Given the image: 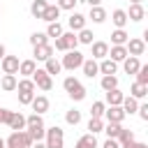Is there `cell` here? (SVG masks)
I'll return each instance as SVG.
<instances>
[{"instance_id":"1","label":"cell","mask_w":148,"mask_h":148,"mask_svg":"<svg viewBox=\"0 0 148 148\" xmlns=\"http://www.w3.org/2000/svg\"><path fill=\"white\" fill-rule=\"evenodd\" d=\"M35 141H32V136L28 134V132H23V130H18V132H12L9 136H7V141H5V146L7 148H30Z\"/></svg>"},{"instance_id":"2","label":"cell","mask_w":148,"mask_h":148,"mask_svg":"<svg viewBox=\"0 0 148 148\" xmlns=\"http://www.w3.org/2000/svg\"><path fill=\"white\" fill-rule=\"evenodd\" d=\"M62 88L69 92V97L72 99H76V102H81L83 97H86V88L79 83V79H74V76H67L65 81H62Z\"/></svg>"},{"instance_id":"3","label":"cell","mask_w":148,"mask_h":148,"mask_svg":"<svg viewBox=\"0 0 148 148\" xmlns=\"http://www.w3.org/2000/svg\"><path fill=\"white\" fill-rule=\"evenodd\" d=\"M44 136H46V148H62L65 143V134L58 125H53L51 130H44Z\"/></svg>"},{"instance_id":"4","label":"cell","mask_w":148,"mask_h":148,"mask_svg":"<svg viewBox=\"0 0 148 148\" xmlns=\"http://www.w3.org/2000/svg\"><path fill=\"white\" fill-rule=\"evenodd\" d=\"M65 69H69V72H74L76 67H81L83 65V53L81 51H76V49H72V51H67V56H62V62H60Z\"/></svg>"},{"instance_id":"5","label":"cell","mask_w":148,"mask_h":148,"mask_svg":"<svg viewBox=\"0 0 148 148\" xmlns=\"http://www.w3.org/2000/svg\"><path fill=\"white\" fill-rule=\"evenodd\" d=\"M32 81H35V86L42 88V90H51V88H53V79H51V74H46V72L39 69V67L32 72Z\"/></svg>"},{"instance_id":"6","label":"cell","mask_w":148,"mask_h":148,"mask_svg":"<svg viewBox=\"0 0 148 148\" xmlns=\"http://www.w3.org/2000/svg\"><path fill=\"white\" fill-rule=\"evenodd\" d=\"M0 67L5 74H18V58L16 56H5L0 60Z\"/></svg>"},{"instance_id":"7","label":"cell","mask_w":148,"mask_h":148,"mask_svg":"<svg viewBox=\"0 0 148 148\" xmlns=\"http://www.w3.org/2000/svg\"><path fill=\"white\" fill-rule=\"evenodd\" d=\"M127 56H143V51H146V42L143 39H127Z\"/></svg>"},{"instance_id":"8","label":"cell","mask_w":148,"mask_h":148,"mask_svg":"<svg viewBox=\"0 0 148 148\" xmlns=\"http://www.w3.org/2000/svg\"><path fill=\"white\" fill-rule=\"evenodd\" d=\"M104 116H106V123H123L125 111L120 106H109V109H104Z\"/></svg>"},{"instance_id":"9","label":"cell","mask_w":148,"mask_h":148,"mask_svg":"<svg viewBox=\"0 0 148 148\" xmlns=\"http://www.w3.org/2000/svg\"><path fill=\"white\" fill-rule=\"evenodd\" d=\"M49 58H53V46H51V44L35 46V60H42V62H46Z\"/></svg>"},{"instance_id":"10","label":"cell","mask_w":148,"mask_h":148,"mask_svg":"<svg viewBox=\"0 0 148 148\" xmlns=\"http://www.w3.org/2000/svg\"><path fill=\"white\" fill-rule=\"evenodd\" d=\"M58 16H60V7H58V5H46L44 14H42V21L53 23V21H58Z\"/></svg>"},{"instance_id":"11","label":"cell","mask_w":148,"mask_h":148,"mask_svg":"<svg viewBox=\"0 0 148 148\" xmlns=\"http://www.w3.org/2000/svg\"><path fill=\"white\" fill-rule=\"evenodd\" d=\"M139 67H141V62H139L136 56H127V58L123 60V69H125V74H136Z\"/></svg>"},{"instance_id":"12","label":"cell","mask_w":148,"mask_h":148,"mask_svg":"<svg viewBox=\"0 0 148 148\" xmlns=\"http://www.w3.org/2000/svg\"><path fill=\"white\" fill-rule=\"evenodd\" d=\"M30 104H32V111H35V113H39V116H42L44 111H49V99H46L44 95L32 97V102H30Z\"/></svg>"},{"instance_id":"13","label":"cell","mask_w":148,"mask_h":148,"mask_svg":"<svg viewBox=\"0 0 148 148\" xmlns=\"http://www.w3.org/2000/svg\"><path fill=\"white\" fill-rule=\"evenodd\" d=\"M9 130H14V132H18V130H25V116L23 113H12V118H9Z\"/></svg>"},{"instance_id":"14","label":"cell","mask_w":148,"mask_h":148,"mask_svg":"<svg viewBox=\"0 0 148 148\" xmlns=\"http://www.w3.org/2000/svg\"><path fill=\"white\" fill-rule=\"evenodd\" d=\"M90 46H92V58H97V60L106 58V53H109V44L106 42H92Z\"/></svg>"},{"instance_id":"15","label":"cell","mask_w":148,"mask_h":148,"mask_svg":"<svg viewBox=\"0 0 148 148\" xmlns=\"http://www.w3.org/2000/svg\"><path fill=\"white\" fill-rule=\"evenodd\" d=\"M106 56H109L111 60H116V62H123V60L127 58V49H125V46H118V44H113V46H111V51H109Z\"/></svg>"},{"instance_id":"16","label":"cell","mask_w":148,"mask_h":148,"mask_svg":"<svg viewBox=\"0 0 148 148\" xmlns=\"http://www.w3.org/2000/svg\"><path fill=\"white\" fill-rule=\"evenodd\" d=\"M125 14H127V18H132V21H143L146 9H143V5H130V12H125Z\"/></svg>"},{"instance_id":"17","label":"cell","mask_w":148,"mask_h":148,"mask_svg":"<svg viewBox=\"0 0 148 148\" xmlns=\"http://www.w3.org/2000/svg\"><path fill=\"white\" fill-rule=\"evenodd\" d=\"M67 23H69V28H72V30H81V28H86V16H83V14H79V12H74V14L67 18Z\"/></svg>"},{"instance_id":"18","label":"cell","mask_w":148,"mask_h":148,"mask_svg":"<svg viewBox=\"0 0 148 148\" xmlns=\"http://www.w3.org/2000/svg\"><path fill=\"white\" fill-rule=\"evenodd\" d=\"M97 67H99V72H102V74H116L118 62H116V60H111V58H102V62H99Z\"/></svg>"},{"instance_id":"19","label":"cell","mask_w":148,"mask_h":148,"mask_svg":"<svg viewBox=\"0 0 148 148\" xmlns=\"http://www.w3.org/2000/svg\"><path fill=\"white\" fill-rule=\"evenodd\" d=\"M120 109L125 111V116H127V113L132 116V113H134V111L139 109V102H136V99H134L132 95H130V97H123V102H120Z\"/></svg>"},{"instance_id":"20","label":"cell","mask_w":148,"mask_h":148,"mask_svg":"<svg viewBox=\"0 0 148 148\" xmlns=\"http://www.w3.org/2000/svg\"><path fill=\"white\" fill-rule=\"evenodd\" d=\"M74 148H97V139H95V134H83L79 141H76V146Z\"/></svg>"},{"instance_id":"21","label":"cell","mask_w":148,"mask_h":148,"mask_svg":"<svg viewBox=\"0 0 148 148\" xmlns=\"http://www.w3.org/2000/svg\"><path fill=\"white\" fill-rule=\"evenodd\" d=\"M81 69H83V74H86L88 79H92V76H97V72H99V67H97V62H95V58H92V60H83V65H81Z\"/></svg>"},{"instance_id":"22","label":"cell","mask_w":148,"mask_h":148,"mask_svg":"<svg viewBox=\"0 0 148 148\" xmlns=\"http://www.w3.org/2000/svg\"><path fill=\"white\" fill-rule=\"evenodd\" d=\"M123 97H125V95H123L118 88H113V90H106V102H109V106H120Z\"/></svg>"},{"instance_id":"23","label":"cell","mask_w":148,"mask_h":148,"mask_svg":"<svg viewBox=\"0 0 148 148\" xmlns=\"http://www.w3.org/2000/svg\"><path fill=\"white\" fill-rule=\"evenodd\" d=\"M25 127H28V130H44V120H42V116H39V113L28 116V118H25Z\"/></svg>"},{"instance_id":"24","label":"cell","mask_w":148,"mask_h":148,"mask_svg":"<svg viewBox=\"0 0 148 148\" xmlns=\"http://www.w3.org/2000/svg\"><path fill=\"white\" fill-rule=\"evenodd\" d=\"M88 18H92V23H104L106 21V9H102L99 5L97 7H90V16Z\"/></svg>"},{"instance_id":"25","label":"cell","mask_w":148,"mask_h":148,"mask_svg":"<svg viewBox=\"0 0 148 148\" xmlns=\"http://www.w3.org/2000/svg\"><path fill=\"white\" fill-rule=\"evenodd\" d=\"M127 39H130V35H127L123 28H118V30H113V32H111V42H113V44H118V46H125V44H127Z\"/></svg>"},{"instance_id":"26","label":"cell","mask_w":148,"mask_h":148,"mask_svg":"<svg viewBox=\"0 0 148 148\" xmlns=\"http://www.w3.org/2000/svg\"><path fill=\"white\" fill-rule=\"evenodd\" d=\"M35 69H37L35 60H21L18 62V74H23V76H32Z\"/></svg>"},{"instance_id":"27","label":"cell","mask_w":148,"mask_h":148,"mask_svg":"<svg viewBox=\"0 0 148 148\" xmlns=\"http://www.w3.org/2000/svg\"><path fill=\"white\" fill-rule=\"evenodd\" d=\"M46 0H35L32 5H30V14L35 16V18H42V14H44V9H46Z\"/></svg>"},{"instance_id":"28","label":"cell","mask_w":148,"mask_h":148,"mask_svg":"<svg viewBox=\"0 0 148 148\" xmlns=\"http://www.w3.org/2000/svg\"><path fill=\"white\" fill-rule=\"evenodd\" d=\"M111 21L116 23V28H125V23H127L130 18H127V14H125V9H116V12L111 14Z\"/></svg>"},{"instance_id":"29","label":"cell","mask_w":148,"mask_h":148,"mask_svg":"<svg viewBox=\"0 0 148 148\" xmlns=\"http://www.w3.org/2000/svg\"><path fill=\"white\" fill-rule=\"evenodd\" d=\"M60 69H62V65H60L56 58H49V60L44 62V72L51 74V76H53V74H60Z\"/></svg>"},{"instance_id":"30","label":"cell","mask_w":148,"mask_h":148,"mask_svg":"<svg viewBox=\"0 0 148 148\" xmlns=\"http://www.w3.org/2000/svg\"><path fill=\"white\" fill-rule=\"evenodd\" d=\"M0 88L7 90V92H9V90H16V76H14V74H5L2 81H0Z\"/></svg>"},{"instance_id":"31","label":"cell","mask_w":148,"mask_h":148,"mask_svg":"<svg viewBox=\"0 0 148 148\" xmlns=\"http://www.w3.org/2000/svg\"><path fill=\"white\" fill-rule=\"evenodd\" d=\"M16 90L18 92H35V81L32 79H21V81H16Z\"/></svg>"},{"instance_id":"32","label":"cell","mask_w":148,"mask_h":148,"mask_svg":"<svg viewBox=\"0 0 148 148\" xmlns=\"http://www.w3.org/2000/svg\"><path fill=\"white\" fill-rule=\"evenodd\" d=\"M102 88H104V90H113V88H118V79H116V74H104V76H102Z\"/></svg>"},{"instance_id":"33","label":"cell","mask_w":148,"mask_h":148,"mask_svg":"<svg viewBox=\"0 0 148 148\" xmlns=\"http://www.w3.org/2000/svg\"><path fill=\"white\" fill-rule=\"evenodd\" d=\"M130 92H132V97H134V99H143V97L148 95V86H143V83H134Z\"/></svg>"},{"instance_id":"34","label":"cell","mask_w":148,"mask_h":148,"mask_svg":"<svg viewBox=\"0 0 148 148\" xmlns=\"http://www.w3.org/2000/svg\"><path fill=\"white\" fill-rule=\"evenodd\" d=\"M120 127H123L120 123H106V125L102 127V132H106V136H109V139H116V136H118V132H120Z\"/></svg>"},{"instance_id":"35","label":"cell","mask_w":148,"mask_h":148,"mask_svg":"<svg viewBox=\"0 0 148 148\" xmlns=\"http://www.w3.org/2000/svg\"><path fill=\"white\" fill-rule=\"evenodd\" d=\"M60 37L65 39V46H67V51H72V49H76V44H79V39H76V35H74V30H72V32H62Z\"/></svg>"},{"instance_id":"36","label":"cell","mask_w":148,"mask_h":148,"mask_svg":"<svg viewBox=\"0 0 148 148\" xmlns=\"http://www.w3.org/2000/svg\"><path fill=\"white\" fill-rule=\"evenodd\" d=\"M92 32L88 30V28H81L79 30V35H76V39H79V44H92Z\"/></svg>"},{"instance_id":"37","label":"cell","mask_w":148,"mask_h":148,"mask_svg":"<svg viewBox=\"0 0 148 148\" xmlns=\"http://www.w3.org/2000/svg\"><path fill=\"white\" fill-rule=\"evenodd\" d=\"M30 44H32V46L49 44V37H46V32H32V35H30Z\"/></svg>"},{"instance_id":"38","label":"cell","mask_w":148,"mask_h":148,"mask_svg":"<svg viewBox=\"0 0 148 148\" xmlns=\"http://www.w3.org/2000/svg\"><path fill=\"white\" fill-rule=\"evenodd\" d=\"M132 139H134V132H132V130H125V127H120V132H118L116 141L123 146V143H127V141H132Z\"/></svg>"},{"instance_id":"39","label":"cell","mask_w":148,"mask_h":148,"mask_svg":"<svg viewBox=\"0 0 148 148\" xmlns=\"http://www.w3.org/2000/svg\"><path fill=\"white\" fill-rule=\"evenodd\" d=\"M60 35H62V25H60L58 21L49 23V28H46V37H60Z\"/></svg>"},{"instance_id":"40","label":"cell","mask_w":148,"mask_h":148,"mask_svg":"<svg viewBox=\"0 0 148 148\" xmlns=\"http://www.w3.org/2000/svg\"><path fill=\"white\" fill-rule=\"evenodd\" d=\"M65 120H67V125H79L81 123V111H76V109L67 111L65 113Z\"/></svg>"},{"instance_id":"41","label":"cell","mask_w":148,"mask_h":148,"mask_svg":"<svg viewBox=\"0 0 148 148\" xmlns=\"http://www.w3.org/2000/svg\"><path fill=\"white\" fill-rule=\"evenodd\" d=\"M102 127H104L102 118H90V120H88V132H90V134H97V132H102Z\"/></svg>"},{"instance_id":"42","label":"cell","mask_w":148,"mask_h":148,"mask_svg":"<svg viewBox=\"0 0 148 148\" xmlns=\"http://www.w3.org/2000/svg\"><path fill=\"white\" fill-rule=\"evenodd\" d=\"M136 83L148 86V65H141V67L136 69Z\"/></svg>"},{"instance_id":"43","label":"cell","mask_w":148,"mask_h":148,"mask_svg":"<svg viewBox=\"0 0 148 148\" xmlns=\"http://www.w3.org/2000/svg\"><path fill=\"white\" fill-rule=\"evenodd\" d=\"M104 102H95L92 106H90V118H102L104 116Z\"/></svg>"},{"instance_id":"44","label":"cell","mask_w":148,"mask_h":148,"mask_svg":"<svg viewBox=\"0 0 148 148\" xmlns=\"http://www.w3.org/2000/svg\"><path fill=\"white\" fill-rule=\"evenodd\" d=\"M32 97H35V92H18V102L21 104H30Z\"/></svg>"},{"instance_id":"45","label":"cell","mask_w":148,"mask_h":148,"mask_svg":"<svg viewBox=\"0 0 148 148\" xmlns=\"http://www.w3.org/2000/svg\"><path fill=\"white\" fill-rule=\"evenodd\" d=\"M76 2H79V0H58V7H60V9H74Z\"/></svg>"},{"instance_id":"46","label":"cell","mask_w":148,"mask_h":148,"mask_svg":"<svg viewBox=\"0 0 148 148\" xmlns=\"http://www.w3.org/2000/svg\"><path fill=\"white\" fill-rule=\"evenodd\" d=\"M12 113H14V111H9V109H0V123H5V125H7V123H9V118H12Z\"/></svg>"},{"instance_id":"47","label":"cell","mask_w":148,"mask_h":148,"mask_svg":"<svg viewBox=\"0 0 148 148\" xmlns=\"http://www.w3.org/2000/svg\"><path fill=\"white\" fill-rule=\"evenodd\" d=\"M120 148H148V146H146V143H139V141H134V139H132V141H127V143H123Z\"/></svg>"},{"instance_id":"48","label":"cell","mask_w":148,"mask_h":148,"mask_svg":"<svg viewBox=\"0 0 148 148\" xmlns=\"http://www.w3.org/2000/svg\"><path fill=\"white\" fill-rule=\"evenodd\" d=\"M136 111H139V116H141V120H148V104H141V106H139Z\"/></svg>"},{"instance_id":"49","label":"cell","mask_w":148,"mask_h":148,"mask_svg":"<svg viewBox=\"0 0 148 148\" xmlns=\"http://www.w3.org/2000/svg\"><path fill=\"white\" fill-rule=\"evenodd\" d=\"M56 49H58V51H67V46H65V39H62V37H56Z\"/></svg>"},{"instance_id":"50","label":"cell","mask_w":148,"mask_h":148,"mask_svg":"<svg viewBox=\"0 0 148 148\" xmlns=\"http://www.w3.org/2000/svg\"><path fill=\"white\" fill-rule=\"evenodd\" d=\"M104 148H120V143H118L116 139H106V141H104Z\"/></svg>"},{"instance_id":"51","label":"cell","mask_w":148,"mask_h":148,"mask_svg":"<svg viewBox=\"0 0 148 148\" xmlns=\"http://www.w3.org/2000/svg\"><path fill=\"white\" fill-rule=\"evenodd\" d=\"M90 7H97V5H102V0H86Z\"/></svg>"},{"instance_id":"52","label":"cell","mask_w":148,"mask_h":148,"mask_svg":"<svg viewBox=\"0 0 148 148\" xmlns=\"http://www.w3.org/2000/svg\"><path fill=\"white\" fill-rule=\"evenodd\" d=\"M30 148H46V143H39V141H35V143H32Z\"/></svg>"},{"instance_id":"53","label":"cell","mask_w":148,"mask_h":148,"mask_svg":"<svg viewBox=\"0 0 148 148\" xmlns=\"http://www.w3.org/2000/svg\"><path fill=\"white\" fill-rule=\"evenodd\" d=\"M2 58H5V46L0 44V60H2Z\"/></svg>"},{"instance_id":"54","label":"cell","mask_w":148,"mask_h":148,"mask_svg":"<svg viewBox=\"0 0 148 148\" xmlns=\"http://www.w3.org/2000/svg\"><path fill=\"white\" fill-rule=\"evenodd\" d=\"M130 2H132V5H141L143 0H130Z\"/></svg>"},{"instance_id":"55","label":"cell","mask_w":148,"mask_h":148,"mask_svg":"<svg viewBox=\"0 0 148 148\" xmlns=\"http://www.w3.org/2000/svg\"><path fill=\"white\" fill-rule=\"evenodd\" d=\"M0 148H7V146H5V141H2V139H0Z\"/></svg>"},{"instance_id":"56","label":"cell","mask_w":148,"mask_h":148,"mask_svg":"<svg viewBox=\"0 0 148 148\" xmlns=\"http://www.w3.org/2000/svg\"><path fill=\"white\" fill-rule=\"evenodd\" d=\"M0 12H2V9H0Z\"/></svg>"}]
</instances>
